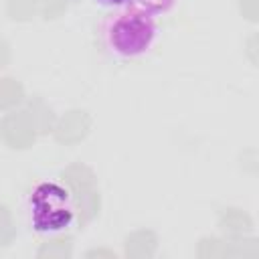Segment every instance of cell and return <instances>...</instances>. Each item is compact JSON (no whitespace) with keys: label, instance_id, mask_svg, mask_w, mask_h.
Returning <instances> with one entry per match:
<instances>
[{"label":"cell","instance_id":"cell-1","mask_svg":"<svg viewBox=\"0 0 259 259\" xmlns=\"http://www.w3.org/2000/svg\"><path fill=\"white\" fill-rule=\"evenodd\" d=\"M158 34L156 16L142 6L115 8L101 26L105 49L119 59H136L148 53Z\"/></svg>","mask_w":259,"mask_h":259},{"label":"cell","instance_id":"cell-2","mask_svg":"<svg viewBox=\"0 0 259 259\" xmlns=\"http://www.w3.org/2000/svg\"><path fill=\"white\" fill-rule=\"evenodd\" d=\"M28 225L38 235H61L75 221V202L61 182H38L26 198Z\"/></svg>","mask_w":259,"mask_h":259},{"label":"cell","instance_id":"cell-3","mask_svg":"<svg viewBox=\"0 0 259 259\" xmlns=\"http://www.w3.org/2000/svg\"><path fill=\"white\" fill-rule=\"evenodd\" d=\"M134 4H136V6H142V8L148 10L150 14L158 16V14L166 12V10L174 4V0H136Z\"/></svg>","mask_w":259,"mask_h":259},{"label":"cell","instance_id":"cell-4","mask_svg":"<svg viewBox=\"0 0 259 259\" xmlns=\"http://www.w3.org/2000/svg\"><path fill=\"white\" fill-rule=\"evenodd\" d=\"M95 4H99V6H103V8H123V6H130V4H134L136 0H93Z\"/></svg>","mask_w":259,"mask_h":259}]
</instances>
